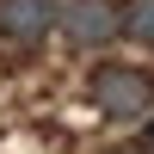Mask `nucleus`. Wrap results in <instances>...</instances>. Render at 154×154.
Returning a JSON list of instances; mask_svg holds the SVG:
<instances>
[{
  "label": "nucleus",
  "mask_w": 154,
  "mask_h": 154,
  "mask_svg": "<svg viewBox=\"0 0 154 154\" xmlns=\"http://www.w3.org/2000/svg\"><path fill=\"white\" fill-rule=\"evenodd\" d=\"M136 154H154V117L142 123V148H136Z\"/></svg>",
  "instance_id": "39448f33"
},
{
  "label": "nucleus",
  "mask_w": 154,
  "mask_h": 154,
  "mask_svg": "<svg viewBox=\"0 0 154 154\" xmlns=\"http://www.w3.org/2000/svg\"><path fill=\"white\" fill-rule=\"evenodd\" d=\"M93 99L111 123H148L154 117V80L142 68H123V62L93 68Z\"/></svg>",
  "instance_id": "f257e3e1"
},
{
  "label": "nucleus",
  "mask_w": 154,
  "mask_h": 154,
  "mask_svg": "<svg viewBox=\"0 0 154 154\" xmlns=\"http://www.w3.org/2000/svg\"><path fill=\"white\" fill-rule=\"evenodd\" d=\"M49 25H62L56 0H0V37H12V43H37V37H49Z\"/></svg>",
  "instance_id": "7ed1b4c3"
},
{
  "label": "nucleus",
  "mask_w": 154,
  "mask_h": 154,
  "mask_svg": "<svg viewBox=\"0 0 154 154\" xmlns=\"http://www.w3.org/2000/svg\"><path fill=\"white\" fill-rule=\"evenodd\" d=\"M123 37L154 49V0H123Z\"/></svg>",
  "instance_id": "20e7f679"
},
{
  "label": "nucleus",
  "mask_w": 154,
  "mask_h": 154,
  "mask_svg": "<svg viewBox=\"0 0 154 154\" xmlns=\"http://www.w3.org/2000/svg\"><path fill=\"white\" fill-rule=\"evenodd\" d=\"M62 37L80 43V49H99L111 37H123V12L111 0H68L62 6Z\"/></svg>",
  "instance_id": "f03ea898"
}]
</instances>
